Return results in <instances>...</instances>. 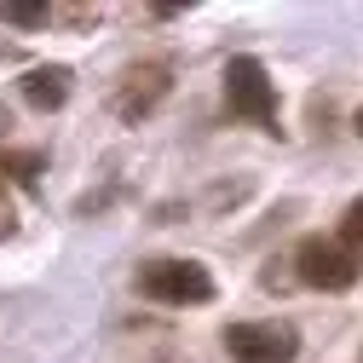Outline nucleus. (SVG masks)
I'll return each mask as SVG.
<instances>
[{
	"label": "nucleus",
	"instance_id": "obj_10",
	"mask_svg": "<svg viewBox=\"0 0 363 363\" xmlns=\"http://www.w3.org/2000/svg\"><path fill=\"white\" fill-rule=\"evenodd\" d=\"M0 231H12V208H6V191H0Z\"/></svg>",
	"mask_w": 363,
	"mask_h": 363
},
{
	"label": "nucleus",
	"instance_id": "obj_1",
	"mask_svg": "<svg viewBox=\"0 0 363 363\" xmlns=\"http://www.w3.org/2000/svg\"><path fill=\"white\" fill-rule=\"evenodd\" d=\"M139 294L156 306H208L213 300V271L202 259H145L139 265Z\"/></svg>",
	"mask_w": 363,
	"mask_h": 363
},
{
	"label": "nucleus",
	"instance_id": "obj_8",
	"mask_svg": "<svg viewBox=\"0 0 363 363\" xmlns=\"http://www.w3.org/2000/svg\"><path fill=\"white\" fill-rule=\"evenodd\" d=\"M0 173H12L18 185H35V173H40V156H35V150H0Z\"/></svg>",
	"mask_w": 363,
	"mask_h": 363
},
{
	"label": "nucleus",
	"instance_id": "obj_5",
	"mask_svg": "<svg viewBox=\"0 0 363 363\" xmlns=\"http://www.w3.org/2000/svg\"><path fill=\"white\" fill-rule=\"evenodd\" d=\"M173 69L156 58V64H133L127 75H121V86H116V110H121V121H139V116H150L162 99H167V81Z\"/></svg>",
	"mask_w": 363,
	"mask_h": 363
},
{
	"label": "nucleus",
	"instance_id": "obj_2",
	"mask_svg": "<svg viewBox=\"0 0 363 363\" xmlns=\"http://www.w3.org/2000/svg\"><path fill=\"white\" fill-rule=\"evenodd\" d=\"M294 265H300V283L306 289H323V294H346L357 283V271H363L357 248L340 242V237H306L294 248Z\"/></svg>",
	"mask_w": 363,
	"mask_h": 363
},
{
	"label": "nucleus",
	"instance_id": "obj_11",
	"mask_svg": "<svg viewBox=\"0 0 363 363\" xmlns=\"http://www.w3.org/2000/svg\"><path fill=\"white\" fill-rule=\"evenodd\" d=\"M352 127H357V139H363V104H357V116H352Z\"/></svg>",
	"mask_w": 363,
	"mask_h": 363
},
{
	"label": "nucleus",
	"instance_id": "obj_4",
	"mask_svg": "<svg viewBox=\"0 0 363 363\" xmlns=\"http://www.w3.org/2000/svg\"><path fill=\"white\" fill-rule=\"evenodd\" d=\"M225 352L237 363H294L300 357V329L283 317H265V323H231L225 329Z\"/></svg>",
	"mask_w": 363,
	"mask_h": 363
},
{
	"label": "nucleus",
	"instance_id": "obj_6",
	"mask_svg": "<svg viewBox=\"0 0 363 363\" xmlns=\"http://www.w3.org/2000/svg\"><path fill=\"white\" fill-rule=\"evenodd\" d=\"M23 99H29L35 110H58V104L69 99V69H64V64L29 69V75H23Z\"/></svg>",
	"mask_w": 363,
	"mask_h": 363
},
{
	"label": "nucleus",
	"instance_id": "obj_9",
	"mask_svg": "<svg viewBox=\"0 0 363 363\" xmlns=\"http://www.w3.org/2000/svg\"><path fill=\"white\" fill-rule=\"evenodd\" d=\"M340 242H352V248L363 242V196H357V202L340 213Z\"/></svg>",
	"mask_w": 363,
	"mask_h": 363
},
{
	"label": "nucleus",
	"instance_id": "obj_7",
	"mask_svg": "<svg viewBox=\"0 0 363 363\" xmlns=\"http://www.w3.org/2000/svg\"><path fill=\"white\" fill-rule=\"evenodd\" d=\"M0 18L18 23V29H40V23L52 18V6H47V0H6V6H0Z\"/></svg>",
	"mask_w": 363,
	"mask_h": 363
},
{
	"label": "nucleus",
	"instance_id": "obj_3",
	"mask_svg": "<svg viewBox=\"0 0 363 363\" xmlns=\"http://www.w3.org/2000/svg\"><path fill=\"white\" fill-rule=\"evenodd\" d=\"M225 104H231V116H242L254 127H271L277 121V81H271V69L259 58H231L225 64Z\"/></svg>",
	"mask_w": 363,
	"mask_h": 363
}]
</instances>
